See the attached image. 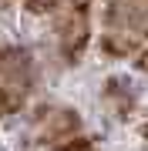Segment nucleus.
I'll list each match as a JSON object with an SVG mask.
<instances>
[{
	"label": "nucleus",
	"mask_w": 148,
	"mask_h": 151,
	"mask_svg": "<svg viewBox=\"0 0 148 151\" xmlns=\"http://www.w3.org/2000/svg\"><path fill=\"white\" fill-rule=\"evenodd\" d=\"M34 87V60L24 47H0V118L14 114Z\"/></svg>",
	"instance_id": "1"
},
{
	"label": "nucleus",
	"mask_w": 148,
	"mask_h": 151,
	"mask_svg": "<svg viewBox=\"0 0 148 151\" xmlns=\"http://www.w3.org/2000/svg\"><path fill=\"white\" fill-rule=\"evenodd\" d=\"M142 70H148V50L142 54Z\"/></svg>",
	"instance_id": "8"
},
{
	"label": "nucleus",
	"mask_w": 148,
	"mask_h": 151,
	"mask_svg": "<svg viewBox=\"0 0 148 151\" xmlns=\"http://www.w3.org/2000/svg\"><path fill=\"white\" fill-rule=\"evenodd\" d=\"M108 30H121L131 37L145 40L148 37V0H115L104 14Z\"/></svg>",
	"instance_id": "3"
},
{
	"label": "nucleus",
	"mask_w": 148,
	"mask_h": 151,
	"mask_svg": "<svg viewBox=\"0 0 148 151\" xmlns=\"http://www.w3.org/2000/svg\"><path fill=\"white\" fill-rule=\"evenodd\" d=\"M7 4H10V0H0V7H7Z\"/></svg>",
	"instance_id": "9"
},
{
	"label": "nucleus",
	"mask_w": 148,
	"mask_h": 151,
	"mask_svg": "<svg viewBox=\"0 0 148 151\" xmlns=\"http://www.w3.org/2000/svg\"><path fill=\"white\" fill-rule=\"evenodd\" d=\"M77 124H81L77 111L44 108V111L37 114V121H34V134H37L40 141H67V138H74Z\"/></svg>",
	"instance_id": "4"
},
{
	"label": "nucleus",
	"mask_w": 148,
	"mask_h": 151,
	"mask_svg": "<svg viewBox=\"0 0 148 151\" xmlns=\"http://www.w3.org/2000/svg\"><path fill=\"white\" fill-rule=\"evenodd\" d=\"M57 151H98V148H94L88 138H67V141H64V145H61Z\"/></svg>",
	"instance_id": "7"
},
{
	"label": "nucleus",
	"mask_w": 148,
	"mask_h": 151,
	"mask_svg": "<svg viewBox=\"0 0 148 151\" xmlns=\"http://www.w3.org/2000/svg\"><path fill=\"white\" fill-rule=\"evenodd\" d=\"M135 47H138V37H131V34L108 30V37H104V50H111V54H131Z\"/></svg>",
	"instance_id": "5"
},
{
	"label": "nucleus",
	"mask_w": 148,
	"mask_h": 151,
	"mask_svg": "<svg viewBox=\"0 0 148 151\" xmlns=\"http://www.w3.org/2000/svg\"><path fill=\"white\" fill-rule=\"evenodd\" d=\"M54 34L57 47L67 60H77L81 50L88 47L91 27H88V0H71L67 7H61L54 14Z\"/></svg>",
	"instance_id": "2"
},
{
	"label": "nucleus",
	"mask_w": 148,
	"mask_h": 151,
	"mask_svg": "<svg viewBox=\"0 0 148 151\" xmlns=\"http://www.w3.org/2000/svg\"><path fill=\"white\" fill-rule=\"evenodd\" d=\"M71 0H24V7H27L30 14H57L61 7H67Z\"/></svg>",
	"instance_id": "6"
},
{
	"label": "nucleus",
	"mask_w": 148,
	"mask_h": 151,
	"mask_svg": "<svg viewBox=\"0 0 148 151\" xmlns=\"http://www.w3.org/2000/svg\"><path fill=\"white\" fill-rule=\"evenodd\" d=\"M142 131H145V138H148V124H145V128H142Z\"/></svg>",
	"instance_id": "10"
}]
</instances>
